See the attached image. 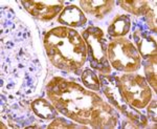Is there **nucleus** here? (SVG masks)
Wrapping results in <instances>:
<instances>
[{"label":"nucleus","instance_id":"obj_1","mask_svg":"<svg viewBox=\"0 0 157 129\" xmlns=\"http://www.w3.org/2000/svg\"><path fill=\"white\" fill-rule=\"evenodd\" d=\"M47 96L61 113L82 124L97 128H112L116 115L94 92L73 82L55 78L47 85Z\"/></svg>","mask_w":157,"mask_h":129},{"label":"nucleus","instance_id":"obj_2","mask_svg":"<svg viewBox=\"0 0 157 129\" xmlns=\"http://www.w3.org/2000/svg\"><path fill=\"white\" fill-rule=\"evenodd\" d=\"M44 46L50 62L64 70H77L83 66L87 57L84 38L69 27L52 29L44 37Z\"/></svg>","mask_w":157,"mask_h":129},{"label":"nucleus","instance_id":"obj_3","mask_svg":"<svg viewBox=\"0 0 157 129\" xmlns=\"http://www.w3.org/2000/svg\"><path fill=\"white\" fill-rule=\"evenodd\" d=\"M107 56L112 66L121 72H135L140 65L138 50L125 38H118L110 42L107 47Z\"/></svg>","mask_w":157,"mask_h":129},{"label":"nucleus","instance_id":"obj_4","mask_svg":"<svg viewBox=\"0 0 157 129\" xmlns=\"http://www.w3.org/2000/svg\"><path fill=\"white\" fill-rule=\"evenodd\" d=\"M121 95L131 107L145 108L152 99V92L147 81L138 75L126 74L118 78Z\"/></svg>","mask_w":157,"mask_h":129},{"label":"nucleus","instance_id":"obj_5","mask_svg":"<svg viewBox=\"0 0 157 129\" xmlns=\"http://www.w3.org/2000/svg\"><path fill=\"white\" fill-rule=\"evenodd\" d=\"M83 38L87 43V56L92 67L107 75L111 68L108 62L107 47L104 41V33L98 27L89 26L83 32Z\"/></svg>","mask_w":157,"mask_h":129},{"label":"nucleus","instance_id":"obj_6","mask_svg":"<svg viewBox=\"0 0 157 129\" xmlns=\"http://www.w3.org/2000/svg\"><path fill=\"white\" fill-rule=\"evenodd\" d=\"M25 10L41 20H49L57 16L63 7L60 1H22Z\"/></svg>","mask_w":157,"mask_h":129},{"label":"nucleus","instance_id":"obj_7","mask_svg":"<svg viewBox=\"0 0 157 129\" xmlns=\"http://www.w3.org/2000/svg\"><path fill=\"white\" fill-rule=\"evenodd\" d=\"M134 38L137 43V49L140 55L145 58L155 57L156 56V41L150 34L136 29Z\"/></svg>","mask_w":157,"mask_h":129},{"label":"nucleus","instance_id":"obj_8","mask_svg":"<svg viewBox=\"0 0 157 129\" xmlns=\"http://www.w3.org/2000/svg\"><path fill=\"white\" fill-rule=\"evenodd\" d=\"M59 21L64 24L69 25V26L77 27L84 25L86 21H87V19H86L84 13L81 11L78 6H69L65 7L60 14Z\"/></svg>","mask_w":157,"mask_h":129},{"label":"nucleus","instance_id":"obj_9","mask_svg":"<svg viewBox=\"0 0 157 129\" xmlns=\"http://www.w3.org/2000/svg\"><path fill=\"white\" fill-rule=\"evenodd\" d=\"M81 6L88 14L93 15L97 18H103L113 9V2L109 0H87L81 1Z\"/></svg>","mask_w":157,"mask_h":129},{"label":"nucleus","instance_id":"obj_10","mask_svg":"<svg viewBox=\"0 0 157 129\" xmlns=\"http://www.w3.org/2000/svg\"><path fill=\"white\" fill-rule=\"evenodd\" d=\"M131 26V21L126 15H120L113 19L112 23L109 26V34L112 37L121 38L129 32Z\"/></svg>","mask_w":157,"mask_h":129},{"label":"nucleus","instance_id":"obj_11","mask_svg":"<svg viewBox=\"0 0 157 129\" xmlns=\"http://www.w3.org/2000/svg\"><path fill=\"white\" fill-rule=\"evenodd\" d=\"M33 109L37 113L38 117L43 119H54L56 115L55 106L49 104L44 99L36 100L32 105Z\"/></svg>","mask_w":157,"mask_h":129},{"label":"nucleus","instance_id":"obj_12","mask_svg":"<svg viewBox=\"0 0 157 129\" xmlns=\"http://www.w3.org/2000/svg\"><path fill=\"white\" fill-rule=\"evenodd\" d=\"M120 4H121L123 9L128 11L131 14L134 15H141L146 11V9L149 6L148 1H141V0H137V1H133V0H123L120 1Z\"/></svg>","mask_w":157,"mask_h":129},{"label":"nucleus","instance_id":"obj_13","mask_svg":"<svg viewBox=\"0 0 157 129\" xmlns=\"http://www.w3.org/2000/svg\"><path fill=\"white\" fill-rule=\"evenodd\" d=\"M146 76L147 81L150 83V85L156 90V81H157V75H156V56L155 57H150L148 60V64L146 65Z\"/></svg>","mask_w":157,"mask_h":129},{"label":"nucleus","instance_id":"obj_14","mask_svg":"<svg viewBox=\"0 0 157 129\" xmlns=\"http://www.w3.org/2000/svg\"><path fill=\"white\" fill-rule=\"evenodd\" d=\"M82 80L84 85L91 90H100V80L94 72L90 70H86L82 75Z\"/></svg>","mask_w":157,"mask_h":129},{"label":"nucleus","instance_id":"obj_15","mask_svg":"<svg viewBox=\"0 0 157 129\" xmlns=\"http://www.w3.org/2000/svg\"><path fill=\"white\" fill-rule=\"evenodd\" d=\"M145 16H146V21L148 25L150 26V29L152 31H154V33L156 32V12H155V9L153 7L149 6L146 9L145 11Z\"/></svg>","mask_w":157,"mask_h":129},{"label":"nucleus","instance_id":"obj_16","mask_svg":"<svg viewBox=\"0 0 157 129\" xmlns=\"http://www.w3.org/2000/svg\"><path fill=\"white\" fill-rule=\"evenodd\" d=\"M148 115L154 123H156V101H153L148 107Z\"/></svg>","mask_w":157,"mask_h":129}]
</instances>
